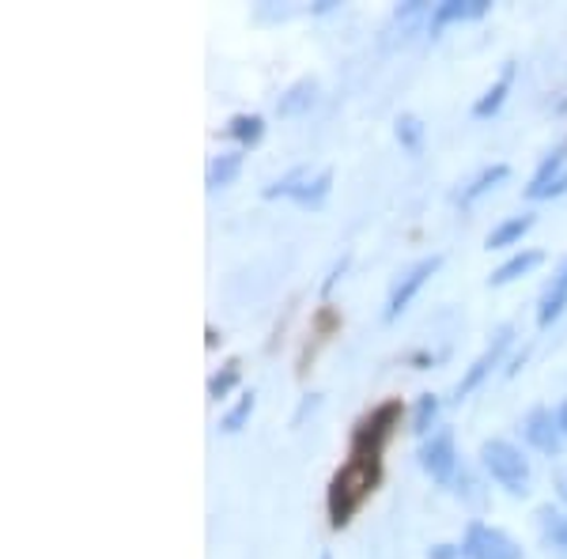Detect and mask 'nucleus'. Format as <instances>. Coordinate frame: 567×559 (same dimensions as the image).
I'll list each match as a JSON object with an SVG mask.
<instances>
[{"instance_id":"nucleus-21","label":"nucleus","mask_w":567,"mask_h":559,"mask_svg":"<svg viewBox=\"0 0 567 559\" xmlns=\"http://www.w3.org/2000/svg\"><path fill=\"white\" fill-rule=\"evenodd\" d=\"M393 136H398V144L405 152H420L424 148V122H420L416 114H398V122H393Z\"/></svg>"},{"instance_id":"nucleus-24","label":"nucleus","mask_w":567,"mask_h":559,"mask_svg":"<svg viewBox=\"0 0 567 559\" xmlns=\"http://www.w3.org/2000/svg\"><path fill=\"white\" fill-rule=\"evenodd\" d=\"M427 559H465L462 545H435L432 552H427Z\"/></svg>"},{"instance_id":"nucleus-5","label":"nucleus","mask_w":567,"mask_h":559,"mask_svg":"<svg viewBox=\"0 0 567 559\" xmlns=\"http://www.w3.org/2000/svg\"><path fill=\"white\" fill-rule=\"evenodd\" d=\"M439 269H443V253H432V258H420L416 265H409V269L401 272V280L393 283L382 318H386V322H398V318L405 314L409 307H413V299L420 296V291H424V283L432 280Z\"/></svg>"},{"instance_id":"nucleus-18","label":"nucleus","mask_w":567,"mask_h":559,"mask_svg":"<svg viewBox=\"0 0 567 559\" xmlns=\"http://www.w3.org/2000/svg\"><path fill=\"white\" fill-rule=\"evenodd\" d=\"M534 227V216L523 213V216H507L503 224H496L484 238V250H507V246H518L523 242V235Z\"/></svg>"},{"instance_id":"nucleus-7","label":"nucleus","mask_w":567,"mask_h":559,"mask_svg":"<svg viewBox=\"0 0 567 559\" xmlns=\"http://www.w3.org/2000/svg\"><path fill=\"white\" fill-rule=\"evenodd\" d=\"M420 469L432 476L435 484H451V476L458 473V446H454V431H432V438H424L420 446Z\"/></svg>"},{"instance_id":"nucleus-3","label":"nucleus","mask_w":567,"mask_h":559,"mask_svg":"<svg viewBox=\"0 0 567 559\" xmlns=\"http://www.w3.org/2000/svg\"><path fill=\"white\" fill-rule=\"evenodd\" d=\"M329 189H333V170H318L315 178L299 167V170H291V174H284V178H277L272 186H265L261 189V197L265 200H296L299 208H318V205H326V197H329Z\"/></svg>"},{"instance_id":"nucleus-1","label":"nucleus","mask_w":567,"mask_h":559,"mask_svg":"<svg viewBox=\"0 0 567 559\" xmlns=\"http://www.w3.org/2000/svg\"><path fill=\"white\" fill-rule=\"evenodd\" d=\"M401 416H405L401 397H386V401H379L368 416L355 420V427L349 435V457H344V465L333 473L329 491H326V510H329V526L333 529H349L363 503L379 491L382 473H386L382 454H386L390 438L398 435Z\"/></svg>"},{"instance_id":"nucleus-8","label":"nucleus","mask_w":567,"mask_h":559,"mask_svg":"<svg viewBox=\"0 0 567 559\" xmlns=\"http://www.w3.org/2000/svg\"><path fill=\"white\" fill-rule=\"evenodd\" d=\"M560 194H567V141L545 155L542 167L534 170V178L526 186V200H548Z\"/></svg>"},{"instance_id":"nucleus-28","label":"nucleus","mask_w":567,"mask_h":559,"mask_svg":"<svg viewBox=\"0 0 567 559\" xmlns=\"http://www.w3.org/2000/svg\"><path fill=\"white\" fill-rule=\"evenodd\" d=\"M318 559H333V556H329V552H322V556H318Z\"/></svg>"},{"instance_id":"nucleus-27","label":"nucleus","mask_w":567,"mask_h":559,"mask_svg":"<svg viewBox=\"0 0 567 559\" xmlns=\"http://www.w3.org/2000/svg\"><path fill=\"white\" fill-rule=\"evenodd\" d=\"M556 420H560V431H564V438H567V401H560V408H556Z\"/></svg>"},{"instance_id":"nucleus-14","label":"nucleus","mask_w":567,"mask_h":559,"mask_svg":"<svg viewBox=\"0 0 567 559\" xmlns=\"http://www.w3.org/2000/svg\"><path fill=\"white\" fill-rule=\"evenodd\" d=\"M567 310V261L556 269V277L553 283L545 288V296H542V307H537V325L548 329Z\"/></svg>"},{"instance_id":"nucleus-20","label":"nucleus","mask_w":567,"mask_h":559,"mask_svg":"<svg viewBox=\"0 0 567 559\" xmlns=\"http://www.w3.org/2000/svg\"><path fill=\"white\" fill-rule=\"evenodd\" d=\"M254 408H258V393L254 390H246L239 401H235L231 408L224 412V416H219V431H224V435H239V431L250 424V416H254Z\"/></svg>"},{"instance_id":"nucleus-16","label":"nucleus","mask_w":567,"mask_h":559,"mask_svg":"<svg viewBox=\"0 0 567 559\" xmlns=\"http://www.w3.org/2000/svg\"><path fill=\"white\" fill-rule=\"evenodd\" d=\"M224 136L239 144V152L258 148V144L265 141V117L261 114H231L224 125Z\"/></svg>"},{"instance_id":"nucleus-10","label":"nucleus","mask_w":567,"mask_h":559,"mask_svg":"<svg viewBox=\"0 0 567 559\" xmlns=\"http://www.w3.org/2000/svg\"><path fill=\"white\" fill-rule=\"evenodd\" d=\"M492 12V0H443L427 15V34L439 39L451 23H477Z\"/></svg>"},{"instance_id":"nucleus-11","label":"nucleus","mask_w":567,"mask_h":559,"mask_svg":"<svg viewBox=\"0 0 567 559\" xmlns=\"http://www.w3.org/2000/svg\"><path fill=\"white\" fill-rule=\"evenodd\" d=\"M515 76H518L515 61H503L499 76L492 80V84L484 87V95H477V103H473V117H477V122H484V117H492V114H499L503 103H507V95H511V87H515Z\"/></svg>"},{"instance_id":"nucleus-12","label":"nucleus","mask_w":567,"mask_h":559,"mask_svg":"<svg viewBox=\"0 0 567 559\" xmlns=\"http://www.w3.org/2000/svg\"><path fill=\"white\" fill-rule=\"evenodd\" d=\"M507 178H511V167H507V163H492V167L477 170V174H473V178L458 189V205H462V208L477 205V200H481L484 194H492V189L503 186Z\"/></svg>"},{"instance_id":"nucleus-9","label":"nucleus","mask_w":567,"mask_h":559,"mask_svg":"<svg viewBox=\"0 0 567 559\" xmlns=\"http://www.w3.org/2000/svg\"><path fill=\"white\" fill-rule=\"evenodd\" d=\"M523 438L529 446H534L537 454H548V457H556L564 451V431H560V420H556V412L553 408H545V405H537V408H529L526 412V420H523Z\"/></svg>"},{"instance_id":"nucleus-25","label":"nucleus","mask_w":567,"mask_h":559,"mask_svg":"<svg viewBox=\"0 0 567 559\" xmlns=\"http://www.w3.org/2000/svg\"><path fill=\"white\" fill-rule=\"evenodd\" d=\"M344 269H349V258H341V265H333V272L326 277V283H322V291H329L337 283V277H344Z\"/></svg>"},{"instance_id":"nucleus-23","label":"nucleus","mask_w":567,"mask_h":559,"mask_svg":"<svg viewBox=\"0 0 567 559\" xmlns=\"http://www.w3.org/2000/svg\"><path fill=\"white\" fill-rule=\"evenodd\" d=\"M439 416V397L435 393H420L416 405H413V420H409V427H413V435H427Z\"/></svg>"},{"instance_id":"nucleus-13","label":"nucleus","mask_w":567,"mask_h":559,"mask_svg":"<svg viewBox=\"0 0 567 559\" xmlns=\"http://www.w3.org/2000/svg\"><path fill=\"white\" fill-rule=\"evenodd\" d=\"M318 103V80L315 76H299L284 95L277 99V114L280 117H299Z\"/></svg>"},{"instance_id":"nucleus-26","label":"nucleus","mask_w":567,"mask_h":559,"mask_svg":"<svg viewBox=\"0 0 567 559\" xmlns=\"http://www.w3.org/2000/svg\"><path fill=\"white\" fill-rule=\"evenodd\" d=\"M556 495H560V499L567 503V469H564L560 476H556Z\"/></svg>"},{"instance_id":"nucleus-19","label":"nucleus","mask_w":567,"mask_h":559,"mask_svg":"<svg viewBox=\"0 0 567 559\" xmlns=\"http://www.w3.org/2000/svg\"><path fill=\"white\" fill-rule=\"evenodd\" d=\"M243 174V152H219L208 159V170H205V186L213 189H227L235 178Z\"/></svg>"},{"instance_id":"nucleus-6","label":"nucleus","mask_w":567,"mask_h":559,"mask_svg":"<svg viewBox=\"0 0 567 559\" xmlns=\"http://www.w3.org/2000/svg\"><path fill=\"white\" fill-rule=\"evenodd\" d=\"M515 344V325H499L496 333H492V341H488V348H484V352L477 355V360H473L470 366H465V374L458 379V386H454V397L458 401H465L470 397L473 390H481V382L488 379L492 371H496V366L503 363V355H507V348Z\"/></svg>"},{"instance_id":"nucleus-4","label":"nucleus","mask_w":567,"mask_h":559,"mask_svg":"<svg viewBox=\"0 0 567 559\" xmlns=\"http://www.w3.org/2000/svg\"><path fill=\"white\" fill-rule=\"evenodd\" d=\"M462 552L465 559H523V545L499 526L488 521H470L462 537Z\"/></svg>"},{"instance_id":"nucleus-15","label":"nucleus","mask_w":567,"mask_h":559,"mask_svg":"<svg viewBox=\"0 0 567 559\" xmlns=\"http://www.w3.org/2000/svg\"><path fill=\"white\" fill-rule=\"evenodd\" d=\"M537 526H542V545L556 559H567V515L564 510L542 507L537 510Z\"/></svg>"},{"instance_id":"nucleus-22","label":"nucleus","mask_w":567,"mask_h":559,"mask_svg":"<svg viewBox=\"0 0 567 559\" xmlns=\"http://www.w3.org/2000/svg\"><path fill=\"white\" fill-rule=\"evenodd\" d=\"M239 382H243V360H227V363L213 374V379H208V397H213V401H224L227 393L239 386Z\"/></svg>"},{"instance_id":"nucleus-17","label":"nucleus","mask_w":567,"mask_h":559,"mask_svg":"<svg viewBox=\"0 0 567 559\" xmlns=\"http://www.w3.org/2000/svg\"><path fill=\"white\" fill-rule=\"evenodd\" d=\"M542 261H545V253H542V250H518V253H511V258L503 261L499 269H492L488 288H503V283H515L518 277H526V272H534Z\"/></svg>"},{"instance_id":"nucleus-2","label":"nucleus","mask_w":567,"mask_h":559,"mask_svg":"<svg viewBox=\"0 0 567 559\" xmlns=\"http://www.w3.org/2000/svg\"><path fill=\"white\" fill-rule=\"evenodd\" d=\"M481 462L499 488H507L511 495L529 491V457L518 451L515 443H507V438H488V443L481 446Z\"/></svg>"}]
</instances>
